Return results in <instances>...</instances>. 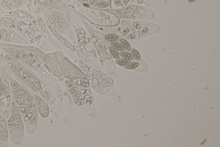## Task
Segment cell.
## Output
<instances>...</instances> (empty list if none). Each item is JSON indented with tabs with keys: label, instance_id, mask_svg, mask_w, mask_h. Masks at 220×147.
I'll list each match as a JSON object with an SVG mask.
<instances>
[{
	"label": "cell",
	"instance_id": "7a4b0ae2",
	"mask_svg": "<svg viewBox=\"0 0 220 147\" xmlns=\"http://www.w3.org/2000/svg\"><path fill=\"white\" fill-rule=\"evenodd\" d=\"M7 121L10 141L15 145H21L25 139V126L24 121L12 98L11 113Z\"/></svg>",
	"mask_w": 220,
	"mask_h": 147
},
{
	"label": "cell",
	"instance_id": "83f0119b",
	"mask_svg": "<svg viewBox=\"0 0 220 147\" xmlns=\"http://www.w3.org/2000/svg\"><path fill=\"white\" fill-rule=\"evenodd\" d=\"M130 0H123V2L124 6H127L129 4Z\"/></svg>",
	"mask_w": 220,
	"mask_h": 147
},
{
	"label": "cell",
	"instance_id": "ac0fdd59",
	"mask_svg": "<svg viewBox=\"0 0 220 147\" xmlns=\"http://www.w3.org/2000/svg\"><path fill=\"white\" fill-rule=\"evenodd\" d=\"M81 86L84 88H87L89 86V83L88 79L83 78L81 80Z\"/></svg>",
	"mask_w": 220,
	"mask_h": 147
},
{
	"label": "cell",
	"instance_id": "3957f363",
	"mask_svg": "<svg viewBox=\"0 0 220 147\" xmlns=\"http://www.w3.org/2000/svg\"><path fill=\"white\" fill-rule=\"evenodd\" d=\"M12 98L10 85L0 77V113L7 119L11 113Z\"/></svg>",
	"mask_w": 220,
	"mask_h": 147
},
{
	"label": "cell",
	"instance_id": "7c38bea8",
	"mask_svg": "<svg viewBox=\"0 0 220 147\" xmlns=\"http://www.w3.org/2000/svg\"><path fill=\"white\" fill-rule=\"evenodd\" d=\"M120 55L124 59H127L130 60H133L134 58L133 57L132 55L130 53L125 51H121L120 52Z\"/></svg>",
	"mask_w": 220,
	"mask_h": 147
},
{
	"label": "cell",
	"instance_id": "d4e9b609",
	"mask_svg": "<svg viewBox=\"0 0 220 147\" xmlns=\"http://www.w3.org/2000/svg\"><path fill=\"white\" fill-rule=\"evenodd\" d=\"M43 97L44 99L46 101H48L50 99V94H49V93L47 91H45L43 94Z\"/></svg>",
	"mask_w": 220,
	"mask_h": 147
},
{
	"label": "cell",
	"instance_id": "cb8c5ba5",
	"mask_svg": "<svg viewBox=\"0 0 220 147\" xmlns=\"http://www.w3.org/2000/svg\"><path fill=\"white\" fill-rule=\"evenodd\" d=\"M130 28H125L123 31L122 35L124 36H127V35H129V34L130 33Z\"/></svg>",
	"mask_w": 220,
	"mask_h": 147
},
{
	"label": "cell",
	"instance_id": "4316f807",
	"mask_svg": "<svg viewBox=\"0 0 220 147\" xmlns=\"http://www.w3.org/2000/svg\"><path fill=\"white\" fill-rule=\"evenodd\" d=\"M120 3H121L120 0H114V3L116 5L117 7H119L120 5Z\"/></svg>",
	"mask_w": 220,
	"mask_h": 147
},
{
	"label": "cell",
	"instance_id": "f1b7e54d",
	"mask_svg": "<svg viewBox=\"0 0 220 147\" xmlns=\"http://www.w3.org/2000/svg\"><path fill=\"white\" fill-rule=\"evenodd\" d=\"M144 0H137V3L138 5H142L143 4Z\"/></svg>",
	"mask_w": 220,
	"mask_h": 147
},
{
	"label": "cell",
	"instance_id": "ba28073f",
	"mask_svg": "<svg viewBox=\"0 0 220 147\" xmlns=\"http://www.w3.org/2000/svg\"><path fill=\"white\" fill-rule=\"evenodd\" d=\"M125 68L128 70H136L142 73L146 72L148 70V65L144 60L142 62L137 61L131 62L129 64L125 66Z\"/></svg>",
	"mask_w": 220,
	"mask_h": 147
},
{
	"label": "cell",
	"instance_id": "9c48e42d",
	"mask_svg": "<svg viewBox=\"0 0 220 147\" xmlns=\"http://www.w3.org/2000/svg\"><path fill=\"white\" fill-rule=\"evenodd\" d=\"M48 26L49 27V28H50V29L51 31L53 33V35H55V36L58 38L59 41L61 42L63 45H64L66 46L69 48V49L73 50V51H75L76 48L74 46L71 45V44H70L69 42H68V41L66 40L64 37H63L61 35H60L58 32H57L54 29H53V27L48 23Z\"/></svg>",
	"mask_w": 220,
	"mask_h": 147
},
{
	"label": "cell",
	"instance_id": "603a6c76",
	"mask_svg": "<svg viewBox=\"0 0 220 147\" xmlns=\"http://www.w3.org/2000/svg\"><path fill=\"white\" fill-rule=\"evenodd\" d=\"M128 39L130 40H134V39H137V35L136 34H131L127 35L126 36Z\"/></svg>",
	"mask_w": 220,
	"mask_h": 147
},
{
	"label": "cell",
	"instance_id": "5b68a950",
	"mask_svg": "<svg viewBox=\"0 0 220 147\" xmlns=\"http://www.w3.org/2000/svg\"><path fill=\"white\" fill-rule=\"evenodd\" d=\"M134 11L136 14V19L144 21H150L155 18V13L152 10L142 6L134 5Z\"/></svg>",
	"mask_w": 220,
	"mask_h": 147
},
{
	"label": "cell",
	"instance_id": "484cf974",
	"mask_svg": "<svg viewBox=\"0 0 220 147\" xmlns=\"http://www.w3.org/2000/svg\"><path fill=\"white\" fill-rule=\"evenodd\" d=\"M92 102V97H89L86 101V104L87 105H91Z\"/></svg>",
	"mask_w": 220,
	"mask_h": 147
},
{
	"label": "cell",
	"instance_id": "8992f818",
	"mask_svg": "<svg viewBox=\"0 0 220 147\" xmlns=\"http://www.w3.org/2000/svg\"><path fill=\"white\" fill-rule=\"evenodd\" d=\"M9 139L7 119L0 113V147H8Z\"/></svg>",
	"mask_w": 220,
	"mask_h": 147
},
{
	"label": "cell",
	"instance_id": "9a60e30c",
	"mask_svg": "<svg viewBox=\"0 0 220 147\" xmlns=\"http://www.w3.org/2000/svg\"><path fill=\"white\" fill-rule=\"evenodd\" d=\"M116 63H117V64L121 66H126L128 65L130 63H131V60H127V59H120V60H118L116 61Z\"/></svg>",
	"mask_w": 220,
	"mask_h": 147
},
{
	"label": "cell",
	"instance_id": "e0dca14e",
	"mask_svg": "<svg viewBox=\"0 0 220 147\" xmlns=\"http://www.w3.org/2000/svg\"><path fill=\"white\" fill-rule=\"evenodd\" d=\"M143 25V21H134L132 23V26L133 28L136 30H139L141 29Z\"/></svg>",
	"mask_w": 220,
	"mask_h": 147
},
{
	"label": "cell",
	"instance_id": "6da1fadb",
	"mask_svg": "<svg viewBox=\"0 0 220 147\" xmlns=\"http://www.w3.org/2000/svg\"><path fill=\"white\" fill-rule=\"evenodd\" d=\"M12 98L24 121L25 131L30 134L37 130L38 111L33 95L29 90L16 80L10 82Z\"/></svg>",
	"mask_w": 220,
	"mask_h": 147
},
{
	"label": "cell",
	"instance_id": "ffe728a7",
	"mask_svg": "<svg viewBox=\"0 0 220 147\" xmlns=\"http://www.w3.org/2000/svg\"><path fill=\"white\" fill-rule=\"evenodd\" d=\"M109 5L108 3L106 2H100L98 4V7L101 8H104V7H107Z\"/></svg>",
	"mask_w": 220,
	"mask_h": 147
},
{
	"label": "cell",
	"instance_id": "5bb4252c",
	"mask_svg": "<svg viewBox=\"0 0 220 147\" xmlns=\"http://www.w3.org/2000/svg\"><path fill=\"white\" fill-rule=\"evenodd\" d=\"M111 44L112 45V47L116 49L117 50H119L120 51H125V49L122 46V45L118 42H111Z\"/></svg>",
	"mask_w": 220,
	"mask_h": 147
},
{
	"label": "cell",
	"instance_id": "30bf717a",
	"mask_svg": "<svg viewBox=\"0 0 220 147\" xmlns=\"http://www.w3.org/2000/svg\"><path fill=\"white\" fill-rule=\"evenodd\" d=\"M131 51L132 55L135 60L139 62H142L144 60L139 51L135 48H132L131 49Z\"/></svg>",
	"mask_w": 220,
	"mask_h": 147
},
{
	"label": "cell",
	"instance_id": "7402d4cb",
	"mask_svg": "<svg viewBox=\"0 0 220 147\" xmlns=\"http://www.w3.org/2000/svg\"><path fill=\"white\" fill-rule=\"evenodd\" d=\"M79 90V88L77 87H73L69 90V92L71 94H75Z\"/></svg>",
	"mask_w": 220,
	"mask_h": 147
},
{
	"label": "cell",
	"instance_id": "44dd1931",
	"mask_svg": "<svg viewBox=\"0 0 220 147\" xmlns=\"http://www.w3.org/2000/svg\"><path fill=\"white\" fill-rule=\"evenodd\" d=\"M81 94H83L85 96H88V95H90L91 92L88 89H83L81 90Z\"/></svg>",
	"mask_w": 220,
	"mask_h": 147
},
{
	"label": "cell",
	"instance_id": "4fadbf2b",
	"mask_svg": "<svg viewBox=\"0 0 220 147\" xmlns=\"http://www.w3.org/2000/svg\"><path fill=\"white\" fill-rule=\"evenodd\" d=\"M106 40L110 42H115L118 40L120 38L118 35L114 34H109L105 36Z\"/></svg>",
	"mask_w": 220,
	"mask_h": 147
},
{
	"label": "cell",
	"instance_id": "277c9868",
	"mask_svg": "<svg viewBox=\"0 0 220 147\" xmlns=\"http://www.w3.org/2000/svg\"><path fill=\"white\" fill-rule=\"evenodd\" d=\"M161 30V27L157 24L143 21L142 27L137 32V39L156 34L159 33Z\"/></svg>",
	"mask_w": 220,
	"mask_h": 147
},
{
	"label": "cell",
	"instance_id": "8fae6325",
	"mask_svg": "<svg viewBox=\"0 0 220 147\" xmlns=\"http://www.w3.org/2000/svg\"><path fill=\"white\" fill-rule=\"evenodd\" d=\"M120 44L122 45V46L124 48V49H126L127 50H128L129 51H131L132 49L131 45L128 41L123 38H120Z\"/></svg>",
	"mask_w": 220,
	"mask_h": 147
},
{
	"label": "cell",
	"instance_id": "2e32d148",
	"mask_svg": "<svg viewBox=\"0 0 220 147\" xmlns=\"http://www.w3.org/2000/svg\"><path fill=\"white\" fill-rule=\"evenodd\" d=\"M109 50H110L111 53L114 58L117 59H119L120 58L119 53L118 51L116 49H115L112 47H111L109 48Z\"/></svg>",
	"mask_w": 220,
	"mask_h": 147
},
{
	"label": "cell",
	"instance_id": "52a82bcc",
	"mask_svg": "<svg viewBox=\"0 0 220 147\" xmlns=\"http://www.w3.org/2000/svg\"><path fill=\"white\" fill-rule=\"evenodd\" d=\"M32 94L36 101L39 114L44 118L48 117L50 114V109L48 104L38 95L33 93Z\"/></svg>",
	"mask_w": 220,
	"mask_h": 147
},
{
	"label": "cell",
	"instance_id": "d6986e66",
	"mask_svg": "<svg viewBox=\"0 0 220 147\" xmlns=\"http://www.w3.org/2000/svg\"><path fill=\"white\" fill-rule=\"evenodd\" d=\"M74 102L77 105L81 106L84 104V101L81 98H77L74 100Z\"/></svg>",
	"mask_w": 220,
	"mask_h": 147
}]
</instances>
